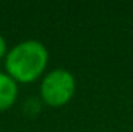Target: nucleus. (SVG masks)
I'll use <instances>...</instances> for the list:
<instances>
[{"label": "nucleus", "mask_w": 133, "mask_h": 132, "mask_svg": "<svg viewBox=\"0 0 133 132\" xmlns=\"http://www.w3.org/2000/svg\"><path fill=\"white\" fill-rule=\"evenodd\" d=\"M6 54H7V43H6V40L0 34V58L6 57Z\"/></svg>", "instance_id": "nucleus-5"}, {"label": "nucleus", "mask_w": 133, "mask_h": 132, "mask_svg": "<svg viewBox=\"0 0 133 132\" xmlns=\"http://www.w3.org/2000/svg\"><path fill=\"white\" fill-rule=\"evenodd\" d=\"M77 90L75 78L64 68H55L44 75L40 84V98L48 106H64L71 101Z\"/></svg>", "instance_id": "nucleus-2"}, {"label": "nucleus", "mask_w": 133, "mask_h": 132, "mask_svg": "<svg viewBox=\"0 0 133 132\" xmlns=\"http://www.w3.org/2000/svg\"><path fill=\"white\" fill-rule=\"evenodd\" d=\"M18 95V84L7 73H0V112L14 105Z\"/></svg>", "instance_id": "nucleus-3"}, {"label": "nucleus", "mask_w": 133, "mask_h": 132, "mask_svg": "<svg viewBox=\"0 0 133 132\" xmlns=\"http://www.w3.org/2000/svg\"><path fill=\"white\" fill-rule=\"evenodd\" d=\"M41 98H36V97H30L27 98L23 104V112L27 117H36L38 115V112L41 111Z\"/></svg>", "instance_id": "nucleus-4"}, {"label": "nucleus", "mask_w": 133, "mask_h": 132, "mask_svg": "<svg viewBox=\"0 0 133 132\" xmlns=\"http://www.w3.org/2000/svg\"><path fill=\"white\" fill-rule=\"evenodd\" d=\"M48 64V51L38 40H24L7 51L6 73L16 83L30 84L43 75Z\"/></svg>", "instance_id": "nucleus-1"}]
</instances>
